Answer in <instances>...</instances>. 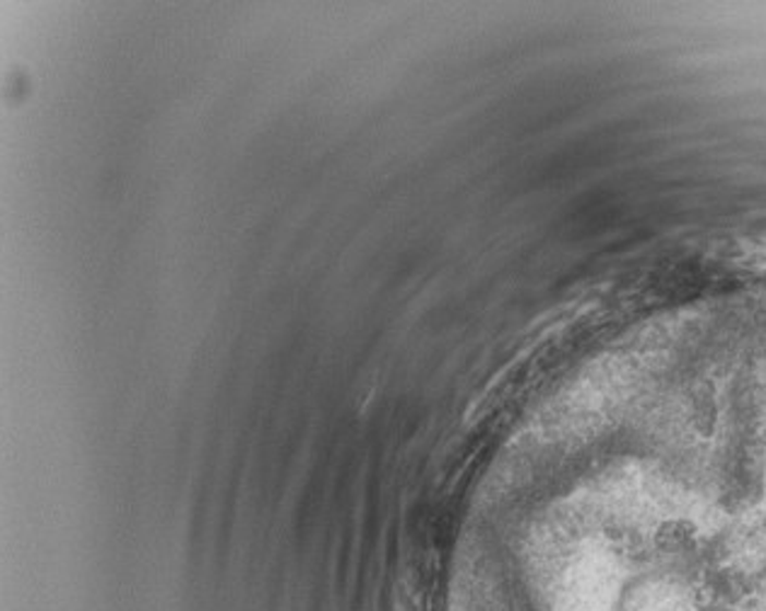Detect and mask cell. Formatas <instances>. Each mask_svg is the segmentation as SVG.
<instances>
[{"mask_svg": "<svg viewBox=\"0 0 766 611\" xmlns=\"http://www.w3.org/2000/svg\"><path fill=\"white\" fill-rule=\"evenodd\" d=\"M696 539V524L689 519H667L655 529V546L662 553H682Z\"/></svg>", "mask_w": 766, "mask_h": 611, "instance_id": "obj_1", "label": "cell"}, {"mask_svg": "<svg viewBox=\"0 0 766 611\" xmlns=\"http://www.w3.org/2000/svg\"><path fill=\"white\" fill-rule=\"evenodd\" d=\"M764 527H766V515H764Z\"/></svg>", "mask_w": 766, "mask_h": 611, "instance_id": "obj_2", "label": "cell"}]
</instances>
